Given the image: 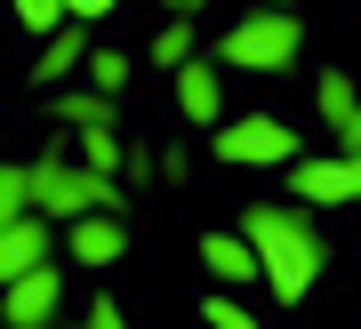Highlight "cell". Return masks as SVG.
Returning <instances> with one entry per match:
<instances>
[{"label":"cell","instance_id":"cell-15","mask_svg":"<svg viewBox=\"0 0 361 329\" xmlns=\"http://www.w3.org/2000/svg\"><path fill=\"white\" fill-rule=\"evenodd\" d=\"M121 152H129V137H121V121H89L80 128V161L104 169V177H121Z\"/></svg>","mask_w":361,"mask_h":329},{"label":"cell","instance_id":"cell-25","mask_svg":"<svg viewBox=\"0 0 361 329\" xmlns=\"http://www.w3.org/2000/svg\"><path fill=\"white\" fill-rule=\"evenodd\" d=\"M209 0H161V16H201Z\"/></svg>","mask_w":361,"mask_h":329},{"label":"cell","instance_id":"cell-7","mask_svg":"<svg viewBox=\"0 0 361 329\" xmlns=\"http://www.w3.org/2000/svg\"><path fill=\"white\" fill-rule=\"evenodd\" d=\"M65 249H73V265H80V273H113V265H121V249H129V233H121V217H113V209H80L73 225H65Z\"/></svg>","mask_w":361,"mask_h":329},{"label":"cell","instance_id":"cell-5","mask_svg":"<svg viewBox=\"0 0 361 329\" xmlns=\"http://www.w3.org/2000/svg\"><path fill=\"white\" fill-rule=\"evenodd\" d=\"M56 305H65V265H56V257H40V265L16 273V281H0V321H8V329L56 321Z\"/></svg>","mask_w":361,"mask_h":329},{"label":"cell","instance_id":"cell-18","mask_svg":"<svg viewBox=\"0 0 361 329\" xmlns=\"http://www.w3.org/2000/svg\"><path fill=\"white\" fill-rule=\"evenodd\" d=\"M201 321H209V329H257V313H249L241 297H225V289H217V297H201Z\"/></svg>","mask_w":361,"mask_h":329},{"label":"cell","instance_id":"cell-21","mask_svg":"<svg viewBox=\"0 0 361 329\" xmlns=\"http://www.w3.org/2000/svg\"><path fill=\"white\" fill-rule=\"evenodd\" d=\"M153 169H161L169 185H185V177H193V161H185V145H161V152H153Z\"/></svg>","mask_w":361,"mask_h":329},{"label":"cell","instance_id":"cell-9","mask_svg":"<svg viewBox=\"0 0 361 329\" xmlns=\"http://www.w3.org/2000/svg\"><path fill=\"white\" fill-rule=\"evenodd\" d=\"M80 56H89V25H80V16H65L56 32H40V56H32V89H65V80L80 73Z\"/></svg>","mask_w":361,"mask_h":329},{"label":"cell","instance_id":"cell-16","mask_svg":"<svg viewBox=\"0 0 361 329\" xmlns=\"http://www.w3.org/2000/svg\"><path fill=\"white\" fill-rule=\"evenodd\" d=\"M32 209V161H0V233Z\"/></svg>","mask_w":361,"mask_h":329},{"label":"cell","instance_id":"cell-23","mask_svg":"<svg viewBox=\"0 0 361 329\" xmlns=\"http://www.w3.org/2000/svg\"><path fill=\"white\" fill-rule=\"evenodd\" d=\"M121 177H129V185H145V177H153V152H145V145H129V152H121Z\"/></svg>","mask_w":361,"mask_h":329},{"label":"cell","instance_id":"cell-22","mask_svg":"<svg viewBox=\"0 0 361 329\" xmlns=\"http://www.w3.org/2000/svg\"><path fill=\"white\" fill-rule=\"evenodd\" d=\"M113 8H121V0H65V16H80V25H104Z\"/></svg>","mask_w":361,"mask_h":329},{"label":"cell","instance_id":"cell-14","mask_svg":"<svg viewBox=\"0 0 361 329\" xmlns=\"http://www.w3.org/2000/svg\"><path fill=\"white\" fill-rule=\"evenodd\" d=\"M49 121L89 128V121H121V113H113V97H104V89H89V80H80V89H56V113H49Z\"/></svg>","mask_w":361,"mask_h":329},{"label":"cell","instance_id":"cell-26","mask_svg":"<svg viewBox=\"0 0 361 329\" xmlns=\"http://www.w3.org/2000/svg\"><path fill=\"white\" fill-rule=\"evenodd\" d=\"M345 161H353V201H361V152H345Z\"/></svg>","mask_w":361,"mask_h":329},{"label":"cell","instance_id":"cell-12","mask_svg":"<svg viewBox=\"0 0 361 329\" xmlns=\"http://www.w3.org/2000/svg\"><path fill=\"white\" fill-rule=\"evenodd\" d=\"M201 49V16H161V32H153V49H145V64H161V73H177L185 56Z\"/></svg>","mask_w":361,"mask_h":329},{"label":"cell","instance_id":"cell-11","mask_svg":"<svg viewBox=\"0 0 361 329\" xmlns=\"http://www.w3.org/2000/svg\"><path fill=\"white\" fill-rule=\"evenodd\" d=\"M201 265L217 281H257V249H249V233H201Z\"/></svg>","mask_w":361,"mask_h":329},{"label":"cell","instance_id":"cell-24","mask_svg":"<svg viewBox=\"0 0 361 329\" xmlns=\"http://www.w3.org/2000/svg\"><path fill=\"white\" fill-rule=\"evenodd\" d=\"M337 152H361V104H353L345 121H337Z\"/></svg>","mask_w":361,"mask_h":329},{"label":"cell","instance_id":"cell-27","mask_svg":"<svg viewBox=\"0 0 361 329\" xmlns=\"http://www.w3.org/2000/svg\"><path fill=\"white\" fill-rule=\"evenodd\" d=\"M257 8H289V0H257Z\"/></svg>","mask_w":361,"mask_h":329},{"label":"cell","instance_id":"cell-1","mask_svg":"<svg viewBox=\"0 0 361 329\" xmlns=\"http://www.w3.org/2000/svg\"><path fill=\"white\" fill-rule=\"evenodd\" d=\"M241 233H249V249H257V281L273 289V305H305V289L329 265V241L313 225V209L305 201H257L241 217Z\"/></svg>","mask_w":361,"mask_h":329},{"label":"cell","instance_id":"cell-19","mask_svg":"<svg viewBox=\"0 0 361 329\" xmlns=\"http://www.w3.org/2000/svg\"><path fill=\"white\" fill-rule=\"evenodd\" d=\"M8 16L25 32H56V25H65V0H8Z\"/></svg>","mask_w":361,"mask_h":329},{"label":"cell","instance_id":"cell-3","mask_svg":"<svg viewBox=\"0 0 361 329\" xmlns=\"http://www.w3.org/2000/svg\"><path fill=\"white\" fill-rule=\"evenodd\" d=\"M297 49H305L297 8H249L241 25L217 40V64H233V73H289Z\"/></svg>","mask_w":361,"mask_h":329},{"label":"cell","instance_id":"cell-6","mask_svg":"<svg viewBox=\"0 0 361 329\" xmlns=\"http://www.w3.org/2000/svg\"><path fill=\"white\" fill-rule=\"evenodd\" d=\"M281 177H289V201H305V209H345L353 201L345 152H297V161H281Z\"/></svg>","mask_w":361,"mask_h":329},{"label":"cell","instance_id":"cell-4","mask_svg":"<svg viewBox=\"0 0 361 329\" xmlns=\"http://www.w3.org/2000/svg\"><path fill=\"white\" fill-rule=\"evenodd\" d=\"M297 128L289 121H273V113H249V121H225L217 128V161L225 169H281V161H297Z\"/></svg>","mask_w":361,"mask_h":329},{"label":"cell","instance_id":"cell-13","mask_svg":"<svg viewBox=\"0 0 361 329\" xmlns=\"http://www.w3.org/2000/svg\"><path fill=\"white\" fill-rule=\"evenodd\" d=\"M129 73H137V56H129V49H97V40H89V56H80V80H89V89L121 97V89H129Z\"/></svg>","mask_w":361,"mask_h":329},{"label":"cell","instance_id":"cell-10","mask_svg":"<svg viewBox=\"0 0 361 329\" xmlns=\"http://www.w3.org/2000/svg\"><path fill=\"white\" fill-rule=\"evenodd\" d=\"M40 257H56V225L40 209H25L8 233H0V281H16V273H32Z\"/></svg>","mask_w":361,"mask_h":329},{"label":"cell","instance_id":"cell-2","mask_svg":"<svg viewBox=\"0 0 361 329\" xmlns=\"http://www.w3.org/2000/svg\"><path fill=\"white\" fill-rule=\"evenodd\" d=\"M32 209L49 217V225H73L80 209H129V185H113L104 169H89V161H65V152H49V161H32Z\"/></svg>","mask_w":361,"mask_h":329},{"label":"cell","instance_id":"cell-17","mask_svg":"<svg viewBox=\"0 0 361 329\" xmlns=\"http://www.w3.org/2000/svg\"><path fill=\"white\" fill-rule=\"evenodd\" d=\"M313 104H322V121L337 128V121H345V113H353V80H345V73H337V64H329V73H322V80H313Z\"/></svg>","mask_w":361,"mask_h":329},{"label":"cell","instance_id":"cell-20","mask_svg":"<svg viewBox=\"0 0 361 329\" xmlns=\"http://www.w3.org/2000/svg\"><path fill=\"white\" fill-rule=\"evenodd\" d=\"M80 321H89V329H121V321H129V305H121V297H89V313H80Z\"/></svg>","mask_w":361,"mask_h":329},{"label":"cell","instance_id":"cell-8","mask_svg":"<svg viewBox=\"0 0 361 329\" xmlns=\"http://www.w3.org/2000/svg\"><path fill=\"white\" fill-rule=\"evenodd\" d=\"M169 80H177V113H185V121H225V73H217V56L193 49Z\"/></svg>","mask_w":361,"mask_h":329}]
</instances>
